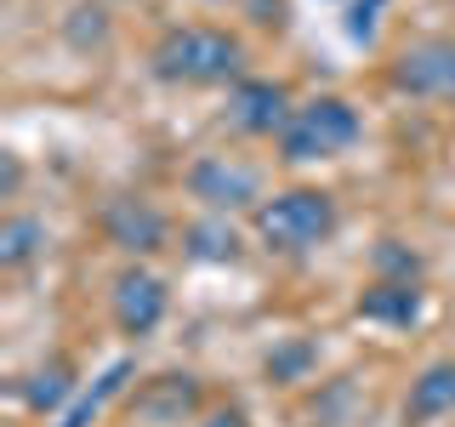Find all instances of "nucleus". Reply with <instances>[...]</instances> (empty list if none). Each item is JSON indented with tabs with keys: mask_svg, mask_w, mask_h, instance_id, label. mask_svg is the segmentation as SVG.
<instances>
[{
	"mask_svg": "<svg viewBox=\"0 0 455 427\" xmlns=\"http://www.w3.org/2000/svg\"><path fill=\"white\" fill-rule=\"evenodd\" d=\"M68 399H75V365H68V359L40 365L35 376L23 382V405L35 410V416H46V410H68Z\"/></svg>",
	"mask_w": 455,
	"mask_h": 427,
	"instance_id": "nucleus-13",
	"label": "nucleus"
},
{
	"mask_svg": "<svg viewBox=\"0 0 455 427\" xmlns=\"http://www.w3.org/2000/svg\"><path fill=\"white\" fill-rule=\"evenodd\" d=\"M40 246H46V228H40L35 217H23V211H12L6 222H0V268H23V262H35Z\"/></svg>",
	"mask_w": 455,
	"mask_h": 427,
	"instance_id": "nucleus-15",
	"label": "nucleus"
},
{
	"mask_svg": "<svg viewBox=\"0 0 455 427\" xmlns=\"http://www.w3.org/2000/svg\"><path fill=\"white\" fill-rule=\"evenodd\" d=\"M364 137V120L359 109L347 103V97H307V103H296L291 125L279 132V160L291 165H313V160H341V154L353 149V142Z\"/></svg>",
	"mask_w": 455,
	"mask_h": 427,
	"instance_id": "nucleus-3",
	"label": "nucleus"
},
{
	"mask_svg": "<svg viewBox=\"0 0 455 427\" xmlns=\"http://www.w3.org/2000/svg\"><path fill=\"white\" fill-rule=\"evenodd\" d=\"M148 68L165 85H228V80H245V40L228 35L217 23H177L154 40Z\"/></svg>",
	"mask_w": 455,
	"mask_h": 427,
	"instance_id": "nucleus-1",
	"label": "nucleus"
},
{
	"mask_svg": "<svg viewBox=\"0 0 455 427\" xmlns=\"http://www.w3.org/2000/svg\"><path fill=\"white\" fill-rule=\"evenodd\" d=\"M256 222V239H262L267 251L279 256H302V251H319L324 239L336 234V199L324 189H284L274 199H262V205L251 211Z\"/></svg>",
	"mask_w": 455,
	"mask_h": 427,
	"instance_id": "nucleus-2",
	"label": "nucleus"
},
{
	"mask_svg": "<svg viewBox=\"0 0 455 427\" xmlns=\"http://www.w3.org/2000/svg\"><path fill=\"white\" fill-rule=\"evenodd\" d=\"M421 274V256L398 239H381L376 246V279H416Z\"/></svg>",
	"mask_w": 455,
	"mask_h": 427,
	"instance_id": "nucleus-16",
	"label": "nucleus"
},
{
	"mask_svg": "<svg viewBox=\"0 0 455 427\" xmlns=\"http://www.w3.org/2000/svg\"><path fill=\"white\" fill-rule=\"evenodd\" d=\"M387 80L404 97H455V40H410L393 52Z\"/></svg>",
	"mask_w": 455,
	"mask_h": 427,
	"instance_id": "nucleus-6",
	"label": "nucleus"
},
{
	"mask_svg": "<svg viewBox=\"0 0 455 427\" xmlns=\"http://www.w3.org/2000/svg\"><path fill=\"white\" fill-rule=\"evenodd\" d=\"M194 405H199V382L194 376H154V382H142L137 399H132V410L148 416V422H182Z\"/></svg>",
	"mask_w": 455,
	"mask_h": 427,
	"instance_id": "nucleus-10",
	"label": "nucleus"
},
{
	"mask_svg": "<svg viewBox=\"0 0 455 427\" xmlns=\"http://www.w3.org/2000/svg\"><path fill=\"white\" fill-rule=\"evenodd\" d=\"M108 308H114V325H120L125 336H154L160 319H165V308H171V291H165V279L154 274V268L132 262V268L114 274Z\"/></svg>",
	"mask_w": 455,
	"mask_h": 427,
	"instance_id": "nucleus-5",
	"label": "nucleus"
},
{
	"mask_svg": "<svg viewBox=\"0 0 455 427\" xmlns=\"http://www.w3.org/2000/svg\"><path fill=\"white\" fill-rule=\"evenodd\" d=\"M23 189V160L18 154H0V199H12Z\"/></svg>",
	"mask_w": 455,
	"mask_h": 427,
	"instance_id": "nucleus-18",
	"label": "nucleus"
},
{
	"mask_svg": "<svg viewBox=\"0 0 455 427\" xmlns=\"http://www.w3.org/2000/svg\"><path fill=\"white\" fill-rule=\"evenodd\" d=\"M103 234H108V246H120L132 256H154L171 239V222H165V211L154 205V199L120 194V199L103 205Z\"/></svg>",
	"mask_w": 455,
	"mask_h": 427,
	"instance_id": "nucleus-8",
	"label": "nucleus"
},
{
	"mask_svg": "<svg viewBox=\"0 0 455 427\" xmlns=\"http://www.w3.org/2000/svg\"><path fill=\"white\" fill-rule=\"evenodd\" d=\"M381 12H387V0H353L347 6V40H376V23H381Z\"/></svg>",
	"mask_w": 455,
	"mask_h": 427,
	"instance_id": "nucleus-17",
	"label": "nucleus"
},
{
	"mask_svg": "<svg viewBox=\"0 0 455 427\" xmlns=\"http://www.w3.org/2000/svg\"><path fill=\"white\" fill-rule=\"evenodd\" d=\"M188 194L205 199L217 217H228V211L262 205V171L245 160H228V154H205L188 165Z\"/></svg>",
	"mask_w": 455,
	"mask_h": 427,
	"instance_id": "nucleus-4",
	"label": "nucleus"
},
{
	"mask_svg": "<svg viewBox=\"0 0 455 427\" xmlns=\"http://www.w3.org/2000/svg\"><path fill=\"white\" fill-rule=\"evenodd\" d=\"M199 427H251V422L239 416V410H211V416L199 422Z\"/></svg>",
	"mask_w": 455,
	"mask_h": 427,
	"instance_id": "nucleus-19",
	"label": "nucleus"
},
{
	"mask_svg": "<svg viewBox=\"0 0 455 427\" xmlns=\"http://www.w3.org/2000/svg\"><path fill=\"white\" fill-rule=\"evenodd\" d=\"M364 325H387V331H404V325L421 319V285L416 279H370L353 302Z\"/></svg>",
	"mask_w": 455,
	"mask_h": 427,
	"instance_id": "nucleus-9",
	"label": "nucleus"
},
{
	"mask_svg": "<svg viewBox=\"0 0 455 427\" xmlns=\"http://www.w3.org/2000/svg\"><path fill=\"white\" fill-rule=\"evenodd\" d=\"M291 114H296L291 85L279 80H234V92H228V125L245 137H279Z\"/></svg>",
	"mask_w": 455,
	"mask_h": 427,
	"instance_id": "nucleus-7",
	"label": "nucleus"
},
{
	"mask_svg": "<svg viewBox=\"0 0 455 427\" xmlns=\"http://www.w3.org/2000/svg\"><path fill=\"white\" fill-rule=\"evenodd\" d=\"M450 410H455V359H438L410 382L404 422H438V416H450Z\"/></svg>",
	"mask_w": 455,
	"mask_h": 427,
	"instance_id": "nucleus-11",
	"label": "nucleus"
},
{
	"mask_svg": "<svg viewBox=\"0 0 455 427\" xmlns=\"http://www.w3.org/2000/svg\"><path fill=\"white\" fill-rule=\"evenodd\" d=\"M182 246H188L194 262H234V256H239V234H234V222H228V217H217V211H211V217L188 222Z\"/></svg>",
	"mask_w": 455,
	"mask_h": 427,
	"instance_id": "nucleus-14",
	"label": "nucleus"
},
{
	"mask_svg": "<svg viewBox=\"0 0 455 427\" xmlns=\"http://www.w3.org/2000/svg\"><path fill=\"white\" fill-rule=\"evenodd\" d=\"M125 382H132V359H114L103 376L92 382V388L68 399V410H57V422H52V427H92L97 416H103L108 399H114V393H125Z\"/></svg>",
	"mask_w": 455,
	"mask_h": 427,
	"instance_id": "nucleus-12",
	"label": "nucleus"
}]
</instances>
